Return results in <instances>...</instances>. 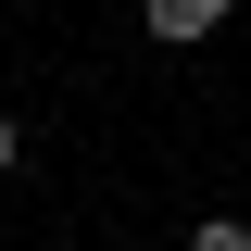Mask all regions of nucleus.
<instances>
[{
  "label": "nucleus",
  "mask_w": 251,
  "mask_h": 251,
  "mask_svg": "<svg viewBox=\"0 0 251 251\" xmlns=\"http://www.w3.org/2000/svg\"><path fill=\"white\" fill-rule=\"evenodd\" d=\"M0 176H13V113H0Z\"/></svg>",
  "instance_id": "nucleus-3"
},
{
  "label": "nucleus",
  "mask_w": 251,
  "mask_h": 251,
  "mask_svg": "<svg viewBox=\"0 0 251 251\" xmlns=\"http://www.w3.org/2000/svg\"><path fill=\"white\" fill-rule=\"evenodd\" d=\"M188 251H251V226H239V214H214V226H201Z\"/></svg>",
  "instance_id": "nucleus-2"
},
{
  "label": "nucleus",
  "mask_w": 251,
  "mask_h": 251,
  "mask_svg": "<svg viewBox=\"0 0 251 251\" xmlns=\"http://www.w3.org/2000/svg\"><path fill=\"white\" fill-rule=\"evenodd\" d=\"M138 13H151V38H163V50H176V38H214V25H226V0H138Z\"/></svg>",
  "instance_id": "nucleus-1"
}]
</instances>
